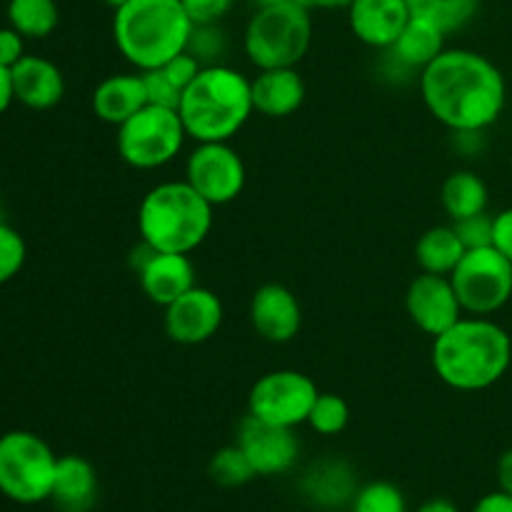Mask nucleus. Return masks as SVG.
Returning a JSON list of instances; mask_svg holds the SVG:
<instances>
[{
  "label": "nucleus",
  "instance_id": "1",
  "mask_svg": "<svg viewBox=\"0 0 512 512\" xmlns=\"http://www.w3.org/2000/svg\"><path fill=\"white\" fill-rule=\"evenodd\" d=\"M420 95L430 115L453 133H483L503 115L508 85L485 55L445 48L420 73Z\"/></svg>",
  "mask_w": 512,
  "mask_h": 512
},
{
  "label": "nucleus",
  "instance_id": "2",
  "mask_svg": "<svg viewBox=\"0 0 512 512\" xmlns=\"http://www.w3.org/2000/svg\"><path fill=\"white\" fill-rule=\"evenodd\" d=\"M510 363L508 330L490 318L463 315L453 328L433 338L435 375L460 393L493 388L508 373Z\"/></svg>",
  "mask_w": 512,
  "mask_h": 512
},
{
  "label": "nucleus",
  "instance_id": "3",
  "mask_svg": "<svg viewBox=\"0 0 512 512\" xmlns=\"http://www.w3.org/2000/svg\"><path fill=\"white\" fill-rule=\"evenodd\" d=\"M253 113L250 80L220 63L203 65L178 105L185 133L198 143H230Z\"/></svg>",
  "mask_w": 512,
  "mask_h": 512
},
{
  "label": "nucleus",
  "instance_id": "4",
  "mask_svg": "<svg viewBox=\"0 0 512 512\" xmlns=\"http://www.w3.org/2000/svg\"><path fill=\"white\" fill-rule=\"evenodd\" d=\"M193 28L180 0H128L113 18L115 45L140 73L188 50Z\"/></svg>",
  "mask_w": 512,
  "mask_h": 512
},
{
  "label": "nucleus",
  "instance_id": "5",
  "mask_svg": "<svg viewBox=\"0 0 512 512\" xmlns=\"http://www.w3.org/2000/svg\"><path fill=\"white\" fill-rule=\"evenodd\" d=\"M213 228V205L185 180H168L145 193L138 208V233L158 253L190 255Z\"/></svg>",
  "mask_w": 512,
  "mask_h": 512
},
{
  "label": "nucleus",
  "instance_id": "6",
  "mask_svg": "<svg viewBox=\"0 0 512 512\" xmlns=\"http://www.w3.org/2000/svg\"><path fill=\"white\" fill-rule=\"evenodd\" d=\"M313 10L298 0L263 5L245 25L243 48L258 70L295 68L313 40Z\"/></svg>",
  "mask_w": 512,
  "mask_h": 512
},
{
  "label": "nucleus",
  "instance_id": "7",
  "mask_svg": "<svg viewBox=\"0 0 512 512\" xmlns=\"http://www.w3.org/2000/svg\"><path fill=\"white\" fill-rule=\"evenodd\" d=\"M58 455L40 435L10 430L0 435V493L20 505L50 500Z\"/></svg>",
  "mask_w": 512,
  "mask_h": 512
},
{
  "label": "nucleus",
  "instance_id": "8",
  "mask_svg": "<svg viewBox=\"0 0 512 512\" xmlns=\"http://www.w3.org/2000/svg\"><path fill=\"white\" fill-rule=\"evenodd\" d=\"M185 125L178 110L145 105L133 118L118 125V155L135 170H155L178 158L183 150Z\"/></svg>",
  "mask_w": 512,
  "mask_h": 512
},
{
  "label": "nucleus",
  "instance_id": "9",
  "mask_svg": "<svg viewBox=\"0 0 512 512\" xmlns=\"http://www.w3.org/2000/svg\"><path fill=\"white\" fill-rule=\"evenodd\" d=\"M450 283L463 313L488 318L512 298V263L493 245L465 250L458 268L450 273Z\"/></svg>",
  "mask_w": 512,
  "mask_h": 512
},
{
  "label": "nucleus",
  "instance_id": "10",
  "mask_svg": "<svg viewBox=\"0 0 512 512\" xmlns=\"http://www.w3.org/2000/svg\"><path fill=\"white\" fill-rule=\"evenodd\" d=\"M320 390L305 373L298 370H273L255 380L248 395V415L265 423L298 428L308 423L313 403Z\"/></svg>",
  "mask_w": 512,
  "mask_h": 512
},
{
  "label": "nucleus",
  "instance_id": "11",
  "mask_svg": "<svg viewBox=\"0 0 512 512\" xmlns=\"http://www.w3.org/2000/svg\"><path fill=\"white\" fill-rule=\"evenodd\" d=\"M245 163L230 143H198L185 160V183L210 205H228L243 193Z\"/></svg>",
  "mask_w": 512,
  "mask_h": 512
},
{
  "label": "nucleus",
  "instance_id": "12",
  "mask_svg": "<svg viewBox=\"0 0 512 512\" xmlns=\"http://www.w3.org/2000/svg\"><path fill=\"white\" fill-rule=\"evenodd\" d=\"M238 445L248 455L255 475H263V478L290 473L300 455V440L295 435V428L265 423L253 415H245V420L240 423Z\"/></svg>",
  "mask_w": 512,
  "mask_h": 512
},
{
  "label": "nucleus",
  "instance_id": "13",
  "mask_svg": "<svg viewBox=\"0 0 512 512\" xmlns=\"http://www.w3.org/2000/svg\"><path fill=\"white\" fill-rule=\"evenodd\" d=\"M405 310H408L413 325L423 333L438 338L448 328H453L463 318V305L455 293L450 275L423 273L408 285L405 293Z\"/></svg>",
  "mask_w": 512,
  "mask_h": 512
},
{
  "label": "nucleus",
  "instance_id": "14",
  "mask_svg": "<svg viewBox=\"0 0 512 512\" xmlns=\"http://www.w3.org/2000/svg\"><path fill=\"white\" fill-rule=\"evenodd\" d=\"M223 325V303L208 288H190L165 305V333L173 343L200 345L213 338Z\"/></svg>",
  "mask_w": 512,
  "mask_h": 512
},
{
  "label": "nucleus",
  "instance_id": "15",
  "mask_svg": "<svg viewBox=\"0 0 512 512\" xmlns=\"http://www.w3.org/2000/svg\"><path fill=\"white\" fill-rule=\"evenodd\" d=\"M250 323L268 343H290L300 333L303 310L293 290L280 283H268L255 290L250 300Z\"/></svg>",
  "mask_w": 512,
  "mask_h": 512
},
{
  "label": "nucleus",
  "instance_id": "16",
  "mask_svg": "<svg viewBox=\"0 0 512 512\" xmlns=\"http://www.w3.org/2000/svg\"><path fill=\"white\" fill-rule=\"evenodd\" d=\"M345 10L355 38L378 50L393 48L398 35L413 18L408 0H353Z\"/></svg>",
  "mask_w": 512,
  "mask_h": 512
},
{
  "label": "nucleus",
  "instance_id": "17",
  "mask_svg": "<svg viewBox=\"0 0 512 512\" xmlns=\"http://www.w3.org/2000/svg\"><path fill=\"white\" fill-rule=\"evenodd\" d=\"M10 80H13L15 100L25 108H55L65 95V78L58 65L38 55H23L10 68Z\"/></svg>",
  "mask_w": 512,
  "mask_h": 512
},
{
  "label": "nucleus",
  "instance_id": "18",
  "mask_svg": "<svg viewBox=\"0 0 512 512\" xmlns=\"http://www.w3.org/2000/svg\"><path fill=\"white\" fill-rule=\"evenodd\" d=\"M250 93L255 113L265 118H288L305 103L308 88L295 68H270L258 70L250 80Z\"/></svg>",
  "mask_w": 512,
  "mask_h": 512
},
{
  "label": "nucleus",
  "instance_id": "19",
  "mask_svg": "<svg viewBox=\"0 0 512 512\" xmlns=\"http://www.w3.org/2000/svg\"><path fill=\"white\" fill-rule=\"evenodd\" d=\"M138 280L150 303L165 308L195 288V265L188 255L155 250L153 258L138 270Z\"/></svg>",
  "mask_w": 512,
  "mask_h": 512
},
{
  "label": "nucleus",
  "instance_id": "20",
  "mask_svg": "<svg viewBox=\"0 0 512 512\" xmlns=\"http://www.w3.org/2000/svg\"><path fill=\"white\" fill-rule=\"evenodd\" d=\"M50 500L60 512H90L98 500V473L80 455H63L55 468Z\"/></svg>",
  "mask_w": 512,
  "mask_h": 512
},
{
  "label": "nucleus",
  "instance_id": "21",
  "mask_svg": "<svg viewBox=\"0 0 512 512\" xmlns=\"http://www.w3.org/2000/svg\"><path fill=\"white\" fill-rule=\"evenodd\" d=\"M145 105H148V95H145L143 73L108 75L93 90V113L98 115V120L115 128L133 118Z\"/></svg>",
  "mask_w": 512,
  "mask_h": 512
},
{
  "label": "nucleus",
  "instance_id": "22",
  "mask_svg": "<svg viewBox=\"0 0 512 512\" xmlns=\"http://www.w3.org/2000/svg\"><path fill=\"white\" fill-rule=\"evenodd\" d=\"M445 38L448 35L440 28H435L433 23L420 18H410V23L405 25L403 33L398 35V40L390 48V55L395 58V63L403 65V68L420 70L423 73L435 58L445 50Z\"/></svg>",
  "mask_w": 512,
  "mask_h": 512
},
{
  "label": "nucleus",
  "instance_id": "23",
  "mask_svg": "<svg viewBox=\"0 0 512 512\" xmlns=\"http://www.w3.org/2000/svg\"><path fill=\"white\" fill-rule=\"evenodd\" d=\"M488 185L473 170H455L445 178L443 190H440V203L448 218L465 220L488 210Z\"/></svg>",
  "mask_w": 512,
  "mask_h": 512
},
{
  "label": "nucleus",
  "instance_id": "24",
  "mask_svg": "<svg viewBox=\"0 0 512 512\" xmlns=\"http://www.w3.org/2000/svg\"><path fill=\"white\" fill-rule=\"evenodd\" d=\"M465 255L463 240L458 238L453 225H435L425 230L415 245V260L423 273L450 275Z\"/></svg>",
  "mask_w": 512,
  "mask_h": 512
},
{
  "label": "nucleus",
  "instance_id": "25",
  "mask_svg": "<svg viewBox=\"0 0 512 512\" xmlns=\"http://www.w3.org/2000/svg\"><path fill=\"white\" fill-rule=\"evenodd\" d=\"M303 493L323 508H335V505L350 503L358 488H355L353 470L340 460H330L305 475Z\"/></svg>",
  "mask_w": 512,
  "mask_h": 512
},
{
  "label": "nucleus",
  "instance_id": "26",
  "mask_svg": "<svg viewBox=\"0 0 512 512\" xmlns=\"http://www.w3.org/2000/svg\"><path fill=\"white\" fill-rule=\"evenodd\" d=\"M413 18L428 20L445 35L463 30L475 18L480 0H408Z\"/></svg>",
  "mask_w": 512,
  "mask_h": 512
},
{
  "label": "nucleus",
  "instance_id": "27",
  "mask_svg": "<svg viewBox=\"0 0 512 512\" xmlns=\"http://www.w3.org/2000/svg\"><path fill=\"white\" fill-rule=\"evenodd\" d=\"M60 10L55 0H10L8 23L23 38H48L58 28Z\"/></svg>",
  "mask_w": 512,
  "mask_h": 512
},
{
  "label": "nucleus",
  "instance_id": "28",
  "mask_svg": "<svg viewBox=\"0 0 512 512\" xmlns=\"http://www.w3.org/2000/svg\"><path fill=\"white\" fill-rule=\"evenodd\" d=\"M208 473L210 478L218 485H223V488H243L250 480L258 478V475H255V468L250 465L248 455L243 453V448H240L238 443L228 445V448H220L218 453L210 458Z\"/></svg>",
  "mask_w": 512,
  "mask_h": 512
},
{
  "label": "nucleus",
  "instance_id": "29",
  "mask_svg": "<svg viewBox=\"0 0 512 512\" xmlns=\"http://www.w3.org/2000/svg\"><path fill=\"white\" fill-rule=\"evenodd\" d=\"M350 512H408V500L390 480H373L358 488L350 500Z\"/></svg>",
  "mask_w": 512,
  "mask_h": 512
},
{
  "label": "nucleus",
  "instance_id": "30",
  "mask_svg": "<svg viewBox=\"0 0 512 512\" xmlns=\"http://www.w3.org/2000/svg\"><path fill=\"white\" fill-rule=\"evenodd\" d=\"M350 408L340 395L320 393L308 415V425L318 435H338L348 428Z\"/></svg>",
  "mask_w": 512,
  "mask_h": 512
},
{
  "label": "nucleus",
  "instance_id": "31",
  "mask_svg": "<svg viewBox=\"0 0 512 512\" xmlns=\"http://www.w3.org/2000/svg\"><path fill=\"white\" fill-rule=\"evenodd\" d=\"M25 258H28V248H25L23 235L10 225L0 223V285L13 280L23 270Z\"/></svg>",
  "mask_w": 512,
  "mask_h": 512
},
{
  "label": "nucleus",
  "instance_id": "32",
  "mask_svg": "<svg viewBox=\"0 0 512 512\" xmlns=\"http://www.w3.org/2000/svg\"><path fill=\"white\" fill-rule=\"evenodd\" d=\"M143 83H145V95H148V105H160V108H173L178 110L180 98H183V90L168 78L160 68L155 70H143Z\"/></svg>",
  "mask_w": 512,
  "mask_h": 512
},
{
  "label": "nucleus",
  "instance_id": "33",
  "mask_svg": "<svg viewBox=\"0 0 512 512\" xmlns=\"http://www.w3.org/2000/svg\"><path fill=\"white\" fill-rule=\"evenodd\" d=\"M453 228L458 233V238L463 240L465 250L493 245V215H488V210L480 215H473V218L455 220Z\"/></svg>",
  "mask_w": 512,
  "mask_h": 512
},
{
  "label": "nucleus",
  "instance_id": "34",
  "mask_svg": "<svg viewBox=\"0 0 512 512\" xmlns=\"http://www.w3.org/2000/svg\"><path fill=\"white\" fill-rule=\"evenodd\" d=\"M193 25H218L233 8V0H180Z\"/></svg>",
  "mask_w": 512,
  "mask_h": 512
},
{
  "label": "nucleus",
  "instance_id": "35",
  "mask_svg": "<svg viewBox=\"0 0 512 512\" xmlns=\"http://www.w3.org/2000/svg\"><path fill=\"white\" fill-rule=\"evenodd\" d=\"M188 50L205 65V58L223 53V35H220L218 25H195L193 35H190Z\"/></svg>",
  "mask_w": 512,
  "mask_h": 512
},
{
  "label": "nucleus",
  "instance_id": "36",
  "mask_svg": "<svg viewBox=\"0 0 512 512\" xmlns=\"http://www.w3.org/2000/svg\"><path fill=\"white\" fill-rule=\"evenodd\" d=\"M160 70H163L180 90H185L195 78H198V73L203 70V63H200L190 50H183V53L170 58L165 65H160Z\"/></svg>",
  "mask_w": 512,
  "mask_h": 512
},
{
  "label": "nucleus",
  "instance_id": "37",
  "mask_svg": "<svg viewBox=\"0 0 512 512\" xmlns=\"http://www.w3.org/2000/svg\"><path fill=\"white\" fill-rule=\"evenodd\" d=\"M23 40V35L15 28H10V25L8 28H0V65H3V68L10 70L20 58H23Z\"/></svg>",
  "mask_w": 512,
  "mask_h": 512
},
{
  "label": "nucleus",
  "instance_id": "38",
  "mask_svg": "<svg viewBox=\"0 0 512 512\" xmlns=\"http://www.w3.org/2000/svg\"><path fill=\"white\" fill-rule=\"evenodd\" d=\"M493 248H498L512 263V208L493 215Z\"/></svg>",
  "mask_w": 512,
  "mask_h": 512
},
{
  "label": "nucleus",
  "instance_id": "39",
  "mask_svg": "<svg viewBox=\"0 0 512 512\" xmlns=\"http://www.w3.org/2000/svg\"><path fill=\"white\" fill-rule=\"evenodd\" d=\"M470 512H512V495L495 490V493L483 495Z\"/></svg>",
  "mask_w": 512,
  "mask_h": 512
},
{
  "label": "nucleus",
  "instance_id": "40",
  "mask_svg": "<svg viewBox=\"0 0 512 512\" xmlns=\"http://www.w3.org/2000/svg\"><path fill=\"white\" fill-rule=\"evenodd\" d=\"M498 485L503 493L512 495V448L505 450L498 460Z\"/></svg>",
  "mask_w": 512,
  "mask_h": 512
},
{
  "label": "nucleus",
  "instance_id": "41",
  "mask_svg": "<svg viewBox=\"0 0 512 512\" xmlns=\"http://www.w3.org/2000/svg\"><path fill=\"white\" fill-rule=\"evenodd\" d=\"M13 80H10V70L0 65V115L8 110V105L13 103Z\"/></svg>",
  "mask_w": 512,
  "mask_h": 512
},
{
  "label": "nucleus",
  "instance_id": "42",
  "mask_svg": "<svg viewBox=\"0 0 512 512\" xmlns=\"http://www.w3.org/2000/svg\"><path fill=\"white\" fill-rule=\"evenodd\" d=\"M418 512H463V510H460L458 505L448 498H430L420 505Z\"/></svg>",
  "mask_w": 512,
  "mask_h": 512
},
{
  "label": "nucleus",
  "instance_id": "43",
  "mask_svg": "<svg viewBox=\"0 0 512 512\" xmlns=\"http://www.w3.org/2000/svg\"><path fill=\"white\" fill-rule=\"evenodd\" d=\"M305 8L310 10H335V8H348L353 0H298Z\"/></svg>",
  "mask_w": 512,
  "mask_h": 512
},
{
  "label": "nucleus",
  "instance_id": "44",
  "mask_svg": "<svg viewBox=\"0 0 512 512\" xmlns=\"http://www.w3.org/2000/svg\"><path fill=\"white\" fill-rule=\"evenodd\" d=\"M105 3H108L113 10H118V8H123V5L128 3V0H105Z\"/></svg>",
  "mask_w": 512,
  "mask_h": 512
},
{
  "label": "nucleus",
  "instance_id": "45",
  "mask_svg": "<svg viewBox=\"0 0 512 512\" xmlns=\"http://www.w3.org/2000/svg\"><path fill=\"white\" fill-rule=\"evenodd\" d=\"M0 200H3V183H0Z\"/></svg>",
  "mask_w": 512,
  "mask_h": 512
}]
</instances>
